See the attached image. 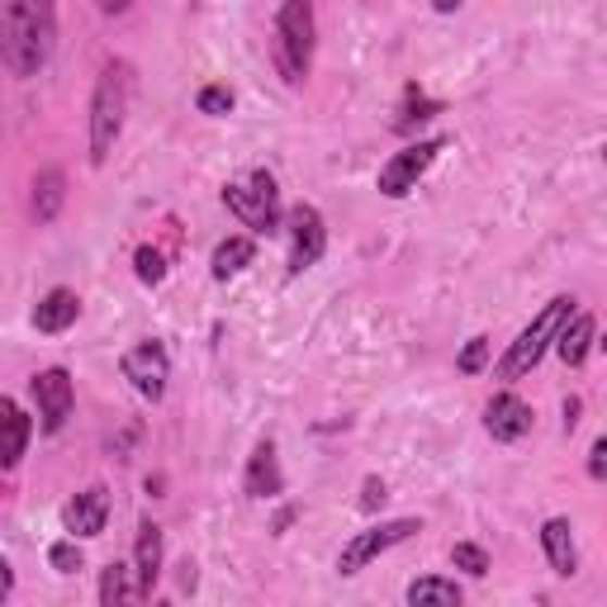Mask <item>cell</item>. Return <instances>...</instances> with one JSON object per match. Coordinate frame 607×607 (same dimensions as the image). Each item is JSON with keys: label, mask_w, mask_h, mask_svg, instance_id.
I'll return each mask as SVG.
<instances>
[{"label": "cell", "mask_w": 607, "mask_h": 607, "mask_svg": "<svg viewBox=\"0 0 607 607\" xmlns=\"http://www.w3.org/2000/svg\"><path fill=\"white\" fill-rule=\"evenodd\" d=\"M58 38V5L53 0H5L0 10V58H5L10 76L29 81L43 72V62L53 58Z\"/></svg>", "instance_id": "cell-1"}, {"label": "cell", "mask_w": 607, "mask_h": 607, "mask_svg": "<svg viewBox=\"0 0 607 607\" xmlns=\"http://www.w3.org/2000/svg\"><path fill=\"white\" fill-rule=\"evenodd\" d=\"M570 318H574V300H570V294H555V300L518 332V342L508 346V356L498 361V380H522L527 370H532L536 361L546 356V346L560 338V328H565Z\"/></svg>", "instance_id": "cell-2"}, {"label": "cell", "mask_w": 607, "mask_h": 607, "mask_svg": "<svg viewBox=\"0 0 607 607\" xmlns=\"http://www.w3.org/2000/svg\"><path fill=\"white\" fill-rule=\"evenodd\" d=\"M124 105H128V76L124 67H105L90 96V162L105 166L114 143L124 134Z\"/></svg>", "instance_id": "cell-3"}, {"label": "cell", "mask_w": 607, "mask_h": 607, "mask_svg": "<svg viewBox=\"0 0 607 607\" xmlns=\"http://www.w3.org/2000/svg\"><path fill=\"white\" fill-rule=\"evenodd\" d=\"M308 58H314V5L308 0H286L276 15V62L286 81H304Z\"/></svg>", "instance_id": "cell-4"}, {"label": "cell", "mask_w": 607, "mask_h": 607, "mask_svg": "<svg viewBox=\"0 0 607 607\" xmlns=\"http://www.w3.org/2000/svg\"><path fill=\"white\" fill-rule=\"evenodd\" d=\"M224 204L252 232H276L280 228V190H276V176L270 172H252L248 186H224Z\"/></svg>", "instance_id": "cell-5"}, {"label": "cell", "mask_w": 607, "mask_h": 607, "mask_svg": "<svg viewBox=\"0 0 607 607\" xmlns=\"http://www.w3.org/2000/svg\"><path fill=\"white\" fill-rule=\"evenodd\" d=\"M413 532H422L418 518H394V522L370 527V532H356V536L342 546V555H338V570H342V574H361L370 560H376V555L394 551L399 541H408Z\"/></svg>", "instance_id": "cell-6"}, {"label": "cell", "mask_w": 607, "mask_h": 607, "mask_svg": "<svg viewBox=\"0 0 607 607\" xmlns=\"http://www.w3.org/2000/svg\"><path fill=\"white\" fill-rule=\"evenodd\" d=\"M446 143L442 138H422V143H413L404 152H394L390 162L380 166V195H390V200H404L408 190H418V180L422 172L437 162V152H442Z\"/></svg>", "instance_id": "cell-7"}, {"label": "cell", "mask_w": 607, "mask_h": 607, "mask_svg": "<svg viewBox=\"0 0 607 607\" xmlns=\"http://www.w3.org/2000/svg\"><path fill=\"white\" fill-rule=\"evenodd\" d=\"M119 366H124V380L134 384V390L143 394V399H152V404H157V399L166 394V380H172V361H166V352H162L157 342L128 346Z\"/></svg>", "instance_id": "cell-8"}, {"label": "cell", "mask_w": 607, "mask_h": 607, "mask_svg": "<svg viewBox=\"0 0 607 607\" xmlns=\"http://www.w3.org/2000/svg\"><path fill=\"white\" fill-rule=\"evenodd\" d=\"M323 248H328V228L314 204H294L290 210V276H304L308 266H318Z\"/></svg>", "instance_id": "cell-9"}, {"label": "cell", "mask_w": 607, "mask_h": 607, "mask_svg": "<svg viewBox=\"0 0 607 607\" xmlns=\"http://www.w3.org/2000/svg\"><path fill=\"white\" fill-rule=\"evenodd\" d=\"M34 399H38V418H43L48 432H62L72 418V404H76V390H72V376L62 366L53 370H38L34 376Z\"/></svg>", "instance_id": "cell-10"}, {"label": "cell", "mask_w": 607, "mask_h": 607, "mask_svg": "<svg viewBox=\"0 0 607 607\" xmlns=\"http://www.w3.org/2000/svg\"><path fill=\"white\" fill-rule=\"evenodd\" d=\"M484 428L494 442H522V437L532 432V408H527L518 394H494L484 404Z\"/></svg>", "instance_id": "cell-11"}, {"label": "cell", "mask_w": 607, "mask_h": 607, "mask_svg": "<svg viewBox=\"0 0 607 607\" xmlns=\"http://www.w3.org/2000/svg\"><path fill=\"white\" fill-rule=\"evenodd\" d=\"M105 522H110V494L100 484L81 489V494L62 508V527H67L72 536H100L105 532Z\"/></svg>", "instance_id": "cell-12"}, {"label": "cell", "mask_w": 607, "mask_h": 607, "mask_svg": "<svg viewBox=\"0 0 607 607\" xmlns=\"http://www.w3.org/2000/svg\"><path fill=\"white\" fill-rule=\"evenodd\" d=\"M76 318H81V300H76V290H67V286L48 290L43 300H38V308H34V328L38 332H67Z\"/></svg>", "instance_id": "cell-13"}, {"label": "cell", "mask_w": 607, "mask_h": 607, "mask_svg": "<svg viewBox=\"0 0 607 607\" xmlns=\"http://www.w3.org/2000/svg\"><path fill=\"white\" fill-rule=\"evenodd\" d=\"M134 574H138V589H143V598H148L152 584L162 579V527H157V522H143V527H138V541H134Z\"/></svg>", "instance_id": "cell-14"}, {"label": "cell", "mask_w": 607, "mask_h": 607, "mask_svg": "<svg viewBox=\"0 0 607 607\" xmlns=\"http://www.w3.org/2000/svg\"><path fill=\"white\" fill-rule=\"evenodd\" d=\"M541 546H546V560L555 574L570 579L579 570V555H574V527L570 518H551L546 527H541Z\"/></svg>", "instance_id": "cell-15"}, {"label": "cell", "mask_w": 607, "mask_h": 607, "mask_svg": "<svg viewBox=\"0 0 607 607\" xmlns=\"http://www.w3.org/2000/svg\"><path fill=\"white\" fill-rule=\"evenodd\" d=\"M242 484H248V494L252 498H270V494H280L286 489V475H280V465H276V446L262 442L252 451V460H248V475H242Z\"/></svg>", "instance_id": "cell-16"}, {"label": "cell", "mask_w": 607, "mask_h": 607, "mask_svg": "<svg viewBox=\"0 0 607 607\" xmlns=\"http://www.w3.org/2000/svg\"><path fill=\"white\" fill-rule=\"evenodd\" d=\"M62 200H67V176L58 172V166H48V172H38L34 180V218L38 224H53Z\"/></svg>", "instance_id": "cell-17"}, {"label": "cell", "mask_w": 607, "mask_h": 607, "mask_svg": "<svg viewBox=\"0 0 607 607\" xmlns=\"http://www.w3.org/2000/svg\"><path fill=\"white\" fill-rule=\"evenodd\" d=\"M0 422H5V456H0V465L15 470L24 460V446H29V418H24V408L15 399H5V404H0Z\"/></svg>", "instance_id": "cell-18"}, {"label": "cell", "mask_w": 607, "mask_h": 607, "mask_svg": "<svg viewBox=\"0 0 607 607\" xmlns=\"http://www.w3.org/2000/svg\"><path fill=\"white\" fill-rule=\"evenodd\" d=\"M589 346H593V318H589V314H574V318L560 328V338H555V352H560L565 366H584Z\"/></svg>", "instance_id": "cell-19"}, {"label": "cell", "mask_w": 607, "mask_h": 607, "mask_svg": "<svg viewBox=\"0 0 607 607\" xmlns=\"http://www.w3.org/2000/svg\"><path fill=\"white\" fill-rule=\"evenodd\" d=\"M404 598H408L413 607H432V603L456 607V603H460V584H456V579H437V574H428V579H413Z\"/></svg>", "instance_id": "cell-20"}, {"label": "cell", "mask_w": 607, "mask_h": 607, "mask_svg": "<svg viewBox=\"0 0 607 607\" xmlns=\"http://www.w3.org/2000/svg\"><path fill=\"white\" fill-rule=\"evenodd\" d=\"M252 238H228V242H218L214 248V280H232L238 270H248L252 266Z\"/></svg>", "instance_id": "cell-21"}, {"label": "cell", "mask_w": 607, "mask_h": 607, "mask_svg": "<svg viewBox=\"0 0 607 607\" xmlns=\"http://www.w3.org/2000/svg\"><path fill=\"white\" fill-rule=\"evenodd\" d=\"M128 598H143L138 589H128V565H105V574H100V603L105 607H119V603H128Z\"/></svg>", "instance_id": "cell-22"}, {"label": "cell", "mask_w": 607, "mask_h": 607, "mask_svg": "<svg viewBox=\"0 0 607 607\" xmlns=\"http://www.w3.org/2000/svg\"><path fill=\"white\" fill-rule=\"evenodd\" d=\"M451 565L465 570V574H475V579H484L489 574V551L475 546V541H456V546H451Z\"/></svg>", "instance_id": "cell-23"}, {"label": "cell", "mask_w": 607, "mask_h": 607, "mask_svg": "<svg viewBox=\"0 0 607 607\" xmlns=\"http://www.w3.org/2000/svg\"><path fill=\"white\" fill-rule=\"evenodd\" d=\"M134 270H138V280H143V286H162V280H166V262H162L157 248H138L134 252Z\"/></svg>", "instance_id": "cell-24"}, {"label": "cell", "mask_w": 607, "mask_h": 607, "mask_svg": "<svg viewBox=\"0 0 607 607\" xmlns=\"http://www.w3.org/2000/svg\"><path fill=\"white\" fill-rule=\"evenodd\" d=\"M456 366H460V376H480V370L489 366V338H470V342H465V352L456 356Z\"/></svg>", "instance_id": "cell-25"}, {"label": "cell", "mask_w": 607, "mask_h": 607, "mask_svg": "<svg viewBox=\"0 0 607 607\" xmlns=\"http://www.w3.org/2000/svg\"><path fill=\"white\" fill-rule=\"evenodd\" d=\"M195 105H200V114H214V119H218V114L232 110V90L228 86H204L195 96Z\"/></svg>", "instance_id": "cell-26"}, {"label": "cell", "mask_w": 607, "mask_h": 607, "mask_svg": "<svg viewBox=\"0 0 607 607\" xmlns=\"http://www.w3.org/2000/svg\"><path fill=\"white\" fill-rule=\"evenodd\" d=\"M48 565H53L58 574H76V570H81V551H76V541H58V546L48 551Z\"/></svg>", "instance_id": "cell-27"}, {"label": "cell", "mask_w": 607, "mask_h": 607, "mask_svg": "<svg viewBox=\"0 0 607 607\" xmlns=\"http://www.w3.org/2000/svg\"><path fill=\"white\" fill-rule=\"evenodd\" d=\"M384 498H390V494H384V480H376V475H370V480L361 484V508L376 513V508H384Z\"/></svg>", "instance_id": "cell-28"}, {"label": "cell", "mask_w": 607, "mask_h": 607, "mask_svg": "<svg viewBox=\"0 0 607 607\" xmlns=\"http://www.w3.org/2000/svg\"><path fill=\"white\" fill-rule=\"evenodd\" d=\"M437 110H442V105H437V100H418V105H408L404 114H399V128H404V134H408V128H413V119H432Z\"/></svg>", "instance_id": "cell-29"}, {"label": "cell", "mask_w": 607, "mask_h": 607, "mask_svg": "<svg viewBox=\"0 0 607 607\" xmlns=\"http://www.w3.org/2000/svg\"><path fill=\"white\" fill-rule=\"evenodd\" d=\"M589 475L593 480H607V437L593 442V456H589Z\"/></svg>", "instance_id": "cell-30"}, {"label": "cell", "mask_w": 607, "mask_h": 607, "mask_svg": "<svg viewBox=\"0 0 607 607\" xmlns=\"http://www.w3.org/2000/svg\"><path fill=\"white\" fill-rule=\"evenodd\" d=\"M10 589H15V574H10V565H0V603L10 598Z\"/></svg>", "instance_id": "cell-31"}, {"label": "cell", "mask_w": 607, "mask_h": 607, "mask_svg": "<svg viewBox=\"0 0 607 607\" xmlns=\"http://www.w3.org/2000/svg\"><path fill=\"white\" fill-rule=\"evenodd\" d=\"M96 5H100V10H105V15H124V10H128V5H134V0H96Z\"/></svg>", "instance_id": "cell-32"}, {"label": "cell", "mask_w": 607, "mask_h": 607, "mask_svg": "<svg viewBox=\"0 0 607 607\" xmlns=\"http://www.w3.org/2000/svg\"><path fill=\"white\" fill-rule=\"evenodd\" d=\"M180 589H195V565H180Z\"/></svg>", "instance_id": "cell-33"}, {"label": "cell", "mask_w": 607, "mask_h": 607, "mask_svg": "<svg viewBox=\"0 0 607 607\" xmlns=\"http://www.w3.org/2000/svg\"><path fill=\"white\" fill-rule=\"evenodd\" d=\"M432 5H437V10H442V15H451V10H456V5H460V0H432Z\"/></svg>", "instance_id": "cell-34"}, {"label": "cell", "mask_w": 607, "mask_h": 607, "mask_svg": "<svg viewBox=\"0 0 607 607\" xmlns=\"http://www.w3.org/2000/svg\"><path fill=\"white\" fill-rule=\"evenodd\" d=\"M603 157H607V143H603Z\"/></svg>", "instance_id": "cell-35"}, {"label": "cell", "mask_w": 607, "mask_h": 607, "mask_svg": "<svg viewBox=\"0 0 607 607\" xmlns=\"http://www.w3.org/2000/svg\"><path fill=\"white\" fill-rule=\"evenodd\" d=\"M603 346H607V342H603Z\"/></svg>", "instance_id": "cell-36"}]
</instances>
